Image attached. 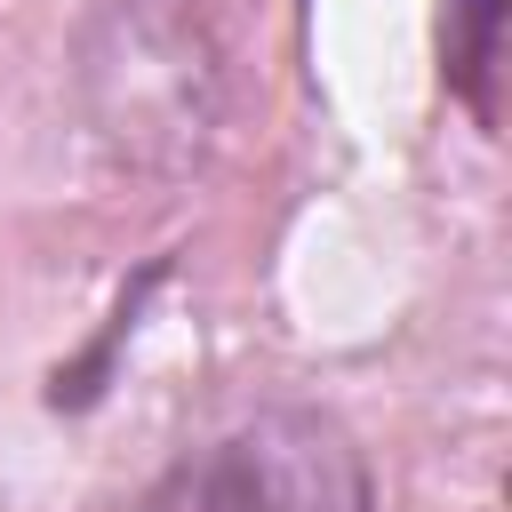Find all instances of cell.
Instances as JSON below:
<instances>
[{
  "label": "cell",
  "instance_id": "obj_1",
  "mask_svg": "<svg viewBox=\"0 0 512 512\" xmlns=\"http://www.w3.org/2000/svg\"><path fill=\"white\" fill-rule=\"evenodd\" d=\"M128 512H376V464L320 400H264L192 440Z\"/></svg>",
  "mask_w": 512,
  "mask_h": 512
},
{
  "label": "cell",
  "instance_id": "obj_2",
  "mask_svg": "<svg viewBox=\"0 0 512 512\" xmlns=\"http://www.w3.org/2000/svg\"><path fill=\"white\" fill-rule=\"evenodd\" d=\"M432 40H440V88L472 112L480 136H496L504 120V0H440L432 16Z\"/></svg>",
  "mask_w": 512,
  "mask_h": 512
}]
</instances>
